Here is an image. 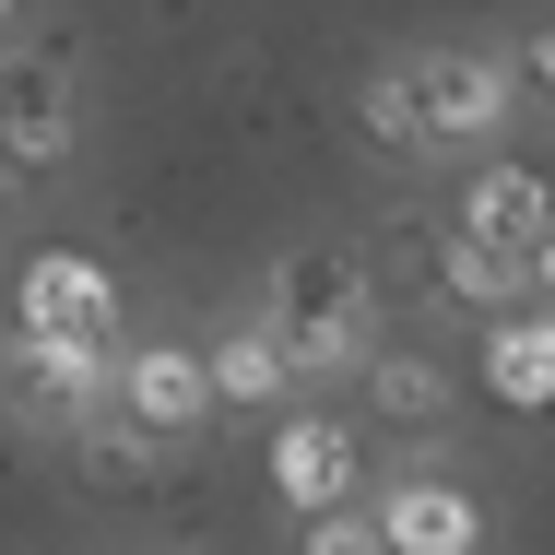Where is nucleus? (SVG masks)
<instances>
[{
	"label": "nucleus",
	"mask_w": 555,
	"mask_h": 555,
	"mask_svg": "<svg viewBox=\"0 0 555 555\" xmlns=\"http://www.w3.org/2000/svg\"><path fill=\"white\" fill-rule=\"evenodd\" d=\"M272 343L296 378H354L378 354V272L354 248H284L272 260Z\"/></svg>",
	"instance_id": "1"
},
{
	"label": "nucleus",
	"mask_w": 555,
	"mask_h": 555,
	"mask_svg": "<svg viewBox=\"0 0 555 555\" xmlns=\"http://www.w3.org/2000/svg\"><path fill=\"white\" fill-rule=\"evenodd\" d=\"M12 343H48V354H83V366H118L130 354V320H118V272L95 248H36L12 272Z\"/></svg>",
	"instance_id": "2"
},
{
	"label": "nucleus",
	"mask_w": 555,
	"mask_h": 555,
	"mask_svg": "<svg viewBox=\"0 0 555 555\" xmlns=\"http://www.w3.org/2000/svg\"><path fill=\"white\" fill-rule=\"evenodd\" d=\"M390 72H402V95H414V142H426V154H473V142H496V130L520 118L508 48H414V60H390Z\"/></svg>",
	"instance_id": "3"
},
{
	"label": "nucleus",
	"mask_w": 555,
	"mask_h": 555,
	"mask_svg": "<svg viewBox=\"0 0 555 555\" xmlns=\"http://www.w3.org/2000/svg\"><path fill=\"white\" fill-rule=\"evenodd\" d=\"M260 473H272V508L308 520V532L343 520V508H366V438H354L343 414H272Z\"/></svg>",
	"instance_id": "4"
},
{
	"label": "nucleus",
	"mask_w": 555,
	"mask_h": 555,
	"mask_svg": "<svg viewBox=\"0 0 555 555\" xmlns=\"http://www.w3.org/2000/svg\"><path fill=\"white\" fill-rule=\"evenodd\" d=\"M107 426H130L142 449H190L214 426V378H202V354L190 343H130L107 378Z\"/></svg>",
	"instance_id": "5"
},
{
	"label": "nucleus",
	"mask_w": 555,
	"mask_h": 555,
	"mask_svg": "<svg viewBox=\"0 0 555 555\" xmlns=\"http://www.w3.org/2000/svg\"><path fill=\"white\" fill-rule=\"evenodd\" d=\"M72 154H83V83L60 60H0V166L60 178Z\"/></svg>",
	"instance_id": "6"
},
{
	"label": "nucleus",
	"mask_w": 555,
	"mask_h": 555,
	"mask_svg": "<svg viewBox=\"0 0 555 555\" xmlns=\"http://www.w3.org/2000/svg\"><path fill=\"white\" fill-rule=\"evenodd\" d=\"M449 236L485 248V260H532L555 236V178L520 166V154H485V166L461 178V202H449Z\"/></svg>",
	"instance_id": "7"
},
{
	"label": "nucleus",
	"mask_w": 555,
	"mask_h": 555,
	"mask_svg": "<svg viewBox=\"0 0 555 555\" xmlns=\"http://www.w3.org/2000/svg\"><path fill=\"white\" fill-rule=\"evenodd\" d=\"M366 532H378V555H485V544H496L485 496H473V485H449V473H426V461L378 485Z\"/></svg>",
	"instance_id": "8"
},
{
	"label": "nucleus",
	"mask_w": 555,
	"mask_h": 555,
	"mask_svg": "<svg viewBox=\"0 0 555 555\" xmlns=\"http://www.w3.org/2000/svg\"><path fill=\"white\" fill-rule=\"evenodd\" d=\"M107 378H118V366H83V354H48V343L0 332V402H12L24 426H48V438L107 426Z\"/></svg>",
	"instance_id": "9"
},
{
	"label": "nucleus",
	"mask_w": 555,
	"mask_h": 555,
	"mask_svg": "<svg viewBox=\"0 0 555 555\" xmlns=\"http://www.w3.org/2000/svg\"><path fill=\"white\" fill-rule=\"evenodd\" d=\"M473 390L496 414H555V308H508L473 332Z\"/></svg>",
	"instance_id": "10"
},
{
	"label": "nucleus",
	"mask_w": 555,
	"mask_h": 555,
	"mask_svg": "<svg viewBox=\"0 0 555 555\" xmlns=\"http://www.w3.org/2000/svg\"><path fill=\"white\" fill-rule=\"evenodd\" d=\"M354 390H366L378 438H449V414H461V378H449L438 354H366Z\"/></svg>",
	"instance_id": "11"
},
{
	"label": "nucleus",
	"mask_w": 555,
	"mask_h": 555,
	"mask_svg": "<svg viewBox=\"0 0 555 555\" xmlns=\"http://www.w3.org/2000/svg\"><path fill=\"white\" fill-rule=\"evenodd\" d=\"M202 378H214V414H284V390H296V366H284V343H272L260 308L202 343Z\"/></svg>",
	"instance_id": "12"
},
{
	"label": "nucleus",
	"mask_w": 555,
	"mask_h": 555,
	"mask_svg": "<svg viewBox=\"0 0 555 555\" xmlns=\"http://www.w3.org/2000/svg\"><path fill=\"white\" fill-rule=\"evenodd\" d=\"M438 296L473 320V332H485V320H508V308H532V296H520V260H485V248H461V236L438 248Z\"/></svg>",
	"instance_id": "13"
},
{
	"label": "nucleus",
	"mask_w": 555,
	"mask_h": 555,
	"mask_svg": "<svg viewBox=\"0 0 555 555\" xmlns=\"http://www.w3.org/2000/svg\"><path fill=\"white\" fill-rule=\"evenodd\" d=\"M354 130L390 142V154H426V142H414V95H402V72H366V83H354Z\"/></svg>",
	"instance_id": "14"
},
{
	"label": "nucleus",
	"mask_w": 555,
	"mask_h": 555,
	"mask_svg": "<svg viewBox=\"0 0 555 555\" xmlns=\"http://www.w3.org/2000/svg\"><path fill=\"white\" fill-rule=\"evenodd\" d=\"M72 449H83V473H107V485H142V473H154V449L130 438V426H83Z\"/></svg>",
	"instance_id": "15"
},
{
	"label": "nucleus",
	"mask_w": 555,
	"mask_h": 555,
	"mask_svg": "<svg viewBox=\"0 0 555 555\" xmlns=\"http://www.w3.org/2000/svg\"><path fill=\"white\" fill-rule=\"evenodd\" d=\"M508 72H520V95H544V107H555V24H532V36L508 48Z\"/></svg>",
	"instance_id": "16"
},
{
	"label": "nucleus",
	"mask_w": 555,
	"mask_h": 555,
	"mask_svg": "<svg viewBox=\"0 0 555 555\" xmlns=\"http://www.w3.org/2000/svg\"><path fill=\"white\" fill-rule=\"evenodd\" d=\"M308 555H378V532H366V508H343V520H320V532H308Z\"/></svg>",
	"instance_id": "17"
},
{
	"label": "nucleus",
	"mask_w": 555,
	"mask_h": 555,
	"mask_svg": "<svg viewBox=\"0 0 555 555\" xmlns=\"http://www.w3.org/2000/svg\"><path fill=\"white\" fill-rule=\"evenodd\" d=\"M520 296H532V308H555V236L532 248V260H520Z\"/></svg>",
	"instance_id": "18"
},
{
	"label": "nucleus",
	"mask_w": 555,
	"mask_h": 555,
	"mask_svg": "<svg viewBox=\"0 0 555 555\" xmlns=\"http://www.w3.org/2000/svg\"><path fill=\"white\" fill-rule=\"evenodd\" d=\"M12 48H24V12H12V0H0V60H12Z\"/></svg>",
	"instance_id": "19"
},
{
	"label": "nucleus",
	"mask_w": 555,
	"mask_h": 555,
	"mask_svg": "<svg viewBox=\"0 0 555 555\" xmlns=\"http://www.w3.org/2000/svg\"><path fill=\"white\" fill-rule=\"evenodd\" d=\"M12 190H24V178H12V166H0V202H12Z\"/></svg>",
	"instance_id": "20"
}]
</instances>
